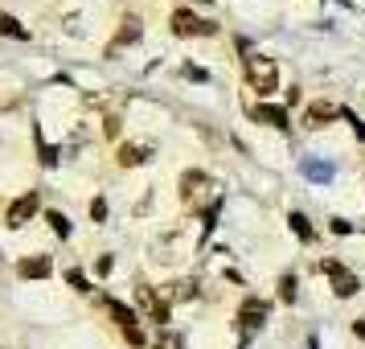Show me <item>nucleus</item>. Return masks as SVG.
<instances>
[{
	"label": "nucleus",
	"mask_w": 365,
	"mask_h": 349,
	"mask_svg": "<svg viewBox=\"0 0 365 349\" xmlns=\"http://www.w3.org/2000/svg\"><path fill=\"white\" fill-rule=\"evenodd\" d=\"M132 41H140V21L128 17V21H123V29H119V37L111 41V50H107V54H115L119 46H132Z\"/></svg>",
	"instance_id": "obj_7"
},
{
	"label": "nucleus",
	"mask_w": 365,
	"mask_h": 349,
	"mask_svg": "<svg viewBox=\"0 0 365 349\" xmlns=\"http://www.w3.org/2000/svg\"><path fill=\"white\" fill-rule=\"evenodd\" d=\"M70 283H74L78 292H91V288H86V280H83V275H78V271H70Z\"/></svg>",
	"instance_id": "obj_19"
},
{
	"label": "nucleus",
	"mask_w": 365,
	"mask_h": 349,
	"mask_svg": "<svg viewBox=\"0 0 365 349\" xmlns=\"http://www.w3.org/2000/svg\"><path fill=\"white\" fill-rule=\"evenodd\" d=\"M17 271L25 275V280H46V275H50V259H46V255H37V259H25Z\"/></svg>",
	"instance_id": "obj_6"
},
{
	"label": "nucleus",
	"mask_w": 365,
	"mask_h": 349,
	"mask_svg": "<svg viewBox=\"0 0 365 349\" xmlns=\"http://www.w3.org/2000/svg\"><path fill=\"white\" fill-rule=\"evenodd\" d=\"M255 119H267L271 128H287V111L283 107H255Z\"/></svg>",
	"instance_id": "obj_9"
},
{
	"label": "nucleus",
	"mask_w": 365,
	"mask_h": 349,
	"mask_svg": "<svg viewBox=\"0 0 365 349\" xmlns=\"http://www.w3.org/2000/svg\"><path fill=\"white\" fill-rule=\"evenodd\" d=\"M0 34H4V37H17V41H25V37H29V29H21V21H13L9 13H0Z\"/></svg>",
	"instance_id": "obj_11"
},
{
	"label": "nucleus",
	"mask_w": 365,
	"mask_h": 349,
	"mask_svg": "<svg viewBox=\"0 0 365 349\" xmlns=\"http://www.w3.org/2000/svg\"><path fill=\"white\" fill-rule=\"evenodd\" d=\"M201 181H205V177H201V173H185V177H181L185 193H193V185H201Z\"/></svg>",
	"instance_id": "obj_17"
},
{
	"label": "nucleus",
	"mask_w": 365,
	"mask_h": 349,
	"mask_svg": "<svg viewBox=\"0 0 365 349\" xmlns=\"http://www.w3.org/2000/svg\"><path fill=\"white\" fill-rule=\"evenodd\" d=\"M217 25L214 21H201V17H193L189 9H181V13H173V34L177 37H210Z\"/></svg>",
	"instance_id": "obj_1"
},
{
	"label": "nucleus",
	"mask_w": 365,
	"mask_h": 349,
	"mask_svg": "<svg viewBox=\"0 0 365 349\" xmlns=\"http://www.w3.org/2000/svg\"><path fill=\"white\" fill-rule=\"evenodd\" d=\"M144 161H148V152L135 148V144H123L119 148V165H144Z\"/></svg>",
	"instance_id": "obj_12"
},
{
	"label": "nucleus",
	"mask_w": 365,
	"mask_h": 349,
	"mask_svg": "<svg viewBox=\"0 0 365 349\" xmlns=\"http://www.w3.org/2000/svg\"><path fill=\"white\" fill-rule=\"evenodd\" d=\"M247 74H250V83H255V91L259 95H271L275 91V62L271 58H247Z\"/></svg>",
	"instance_id": "obj_2"
},
{
	"label": "nucleus",
	"mask_w": 365,
	"mask_h": 349,
	"mask_svg": "<svg viewBox=\"0 0 365 349\" xmlns=\"http://www.w3.org/2000/svg\"><path fill=\"white\" fill-rule=\"evenodd\" d=\"M140 300H144V308L152 313V320H160V325H165V320H168V304H160L148 288H140Z\"/></svg>",
	"instance_id": "obj_8"
},
{
	"label": "nucleus",
	"mask_w": 365,
	"mask_h": 349,
	"mask_svg": "<svg viewBox=\"0 0 365 349\" xmlns=\"http://www.w3.org/2000/svg\"><path fill=\"white\" fill-rule=\"evenodd\" d=\"M336 116V111H332L329 103H316L312 111H308V128H320V123H324V119H332Z\"/></svg>",
	"instance_id": "obj_13"
},
{
	"label": "nucleus",
	"mask_w": 365,
	"mask_h": 349,
	"mask_svg": "<svg viewBox=\"0 0 365 349\" xmlns=\"http://www.w3.org/2000/svg\"><path fill=\"white\" fill-rule=\"evenodd\" d=\"M37 210V193H25V198H17L13 206H9V226H25L29 218H34Z\"/></svg>",
	"instance_id": "obj_4"
},
{
	"label": "nucleus",
	"mask_w": 365,
	"mask_h": 349,
	"mask_svg": "<svg viewBox=\"0 0 365 349\" xmlns=\"http://www.w3.org/2000/svg\"><path fill=\"white\" fill-rule=\"evenodd\" d=\"M123 333H128V341H132V345H140V341H144V333L135 329V325H132V329H123Z\"/></svg>",
	"instance_id": "obj_20"
},
{
	"label": "nucleus",
	"mask_w": 365,
	"mask_h": 349,
	"mask_svg": "<svg viewBox=\"0 0 365 349\" xmlns=\"http://www.w3.org/2000/svg\"><path fill=\"white\" fill-rule=\"evenodd\" d=\"M107 313L115 316V320L123 325V329H132V325H135V313H132V308H123L119 300H107Z\"/></svg>",
	"instance_id": "obj_10"
},
{
	"label": "nucleus",
	"mask_w": 365,
	"mask_h": 349,
	"mask_svg": "<svg viewBox=\"0 0 365 349\" xmlns=\"http://www.w3.org/2000/svg\"><path fill=\"white\" fill-rule=\"evenodd\" d=\"M279 300H287V304L296 300V275H283L279 280Z\"/></svg>",
	"instance_id": "obj_14"
},
{
	"label": "nucleus",
	"mask_w": 365,
	"mask_h": 349,
	"mask_svg": "<svg viewBox=\"0 0 365 349\" xmlns=\"http://www.w3.org/2000/svg\"><path fill=\"white\" fill-rule=\"evenodd\" d=\"M320 271L336 280V296H353V292H357V280H353V275H345V271H341V263L324 259V263H320Z\"/></svg>",
	"instance_id": "obj_5"
},
{
	"label": "nucleus",
	"mask_w": 365,
	"mask_h": 349,
	"mask_svg": "<svg viewBox=\"0 0 365 349\" xmlns=\"http://www.w3.org/2000/svg\"><path fill=\"white\" fill-rule=\"evenodd\" d=\"M292 226H296V234L304 238V243L312 238V226H308V218H304V214H292Z\"/></svg>",
	"instance_id": "obj_16"
},
{
	"label": "nucleus",
	"mask_w": 365,
	"mask_h": 349,
	"mask_svg": "<svg viewBox=\"0 0 365 349\" xmlns=\"http://www.w3.org/2000/svg\"><path fill=\"white\" fill-rule=\"evenodd\" d=\"M50 226H53V234H62V238L70 234V222H66V214H58V210H50Z\"/></svg>",
	"instance_id": "obj_15"
},
{
	"label": "nucleus",
	"mask_w": 365,
	"mask_h": 349,
	"mask_svg": "<svg viewBox=\"0 0 365 349\" xmlns=\"http://www.w3.org/2000/svg\"><path fill=\"white\" fill-rule=\"evenodd\" d=\"M91 218L103 222V218H107V201H91Z\"/></svg>",
	"instance_id": "obj_18"
},
{
	"label": "nucleus",
	"mask_w": 365,
	"mask_h": 349,
	"mask_svg": "<svg viewBox=\"0 0 365 349\" xmlns=\"http://www.w3.org/2000/svg\"><path fill=\"white\" fill-rule=\"evenodd\" d=\"M263 320H267V304H263V300L250 296L247 304L238 308V325H242V333H255L259 325H263Z\"/></svg>",
	"instance_id": "obj_3"
}]
</instances>
